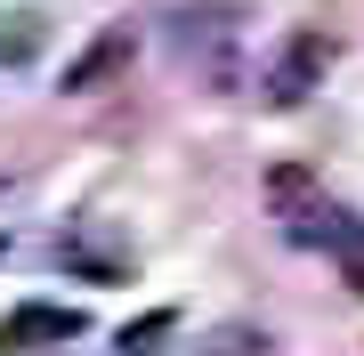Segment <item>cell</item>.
Wrapping results in <instances>:
<instances>
[{"mask_svg": "<svg viewBox=\"0 0 364 356\" xmlns=\"http://www.w3.org/2000/svg\"><path fill=\"white\" fill-rule=\"evenodd\" d=\"M332 73V41L316 25H291L284 41H275V65H267V97L275 106H299V97H316Z\"/></svg>", "mask_w": 364, "mask_h": 356, "instance_id": "obj_1", "label": "cell"}, {"mask_svg": "<svg viewBox=\"0 0 364 356\" xmlns=\"http://www.w3.org/2000/svg\"><path fill=\"white\" fill-rule=\"evenodd\" d=\"M81 340V308H57V300H25L0 316V356H33V348H65Z\"/></svg>", "mask_w": 364, "mask_h": 356, "instance_id": "obj_2", "label": "cell"}, {"mask_svg": "<svg viewBox=\"0 0 364 356\" xmlns=\"http://www.w3.org/2000/svg\"><path fill=\"white\" fill-rule=\"evenodd\" d=\"M130 57H138V33H130V25H105V33L90 41V49H81L73 65H65V97H90V90H105V81L130 65Z\"/></svg>", "mask_w": 364, "mask_h": 356, "instance_id": "obj_3", "label": "cell"}, {"mask_svg": "<svg viewBox=\"0 0 364 356\" xmlns=\"http://www.w3.org/2000/svg\"><path fill=\"white\" fill-rule=\"evenodd\" d=\"M57 259H65L73 276H90V284H130V251H122V243H105L97 227H73V235L57 243Z\"/></svg>", "mask_w": 364, "mask_h": 356, "instance_id": "obj_4", "label": "cell"}, {"mask_svg": "<svg viewBox=\"0 0 364 356\" xmlns=\"http://www.w3.org/2000/svg\"><path fill=\"white\" fill-rule=\"evenodd\" d=\"M178 49H186V57H203V73H210V81H235V65H227V25H219V9H203V16L186 9V16H178Z\"/></svg>", "mask_w": 364, "mask_h": 356, "instance_id": "obj_5", "label": "cell"}, {"mask_svg": "<svg viewBox=\"0 0 364 356\" xmlns=\"http://www.w3.org/2000/svg\"><path fill=\"white\" fill-rule=\"evenodd\" d=\"M324 251H332V267H340V284L364 300V219H348V211H332V227H324Z\"/></svg>", "mask_w": 364, "mask_h": 356, "instance_id": "obj_6", "label": "cell"}, {"mask_svg": "<svg viewBox=\"0 0 364 356\" xmlns=\"http://www.w3.org/2000/svg\"><path fill=\"white\" fill-rule=\"evenodd\" d=\"M178 332V316L170 308H154V316H138V324H122V340H114V356H162V340Z\"/></svg>", "mask_w": 364, "mask_h": 356, "instance_id": "obj_7", "label": "cell"}, {"mask_svg": "<svg viewBox=\"0 0 364 356\" xmlns=\"http://www.w3.org/2000/svg\"><path fill=\"white\" fill-rule=\"evenodd\" d=\"M203 356H275V340H267V332H251V324H219Z\"/></svg>", "mask_w": 364, "mask_h": 356, "instance_id": "obj_8", "label": "cell"}, {"mask_svg": "<svg viewBox=\"0 0 364 356\" xmlns=\"http://www.w3.org/2000/svg\"><path fill=\"white\" fill-rule=\"evenodd\" d=\"M0 25H9V33H0V57H9V65H25V57L41 49V16H0Z\"/></svg>", "mask_w": 364, "mask_h": 356, "instance_id": "obj_9", "label": "cell"}, {"mask_svg": "<svg viewBox=\"0 0 364 356\" xmlns=\"http://www.w3.org/2000/svg\"><path fill=\"white\" fill-rule=\"evenodd\" d=\"M0 251H9V243H0Z\"/></svg>", "mask_w": 364, "mask_h": 356, "instance_id": "obj_10", "label": "cell"}]
</instances>
